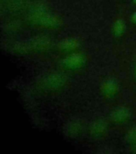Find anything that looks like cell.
Segmentation results:
<instances>
[{
	"instance_id": "cell-4",
	"label": "cell",
	"mask_w": 136,
	"mask_h": 154,
	"mask_svg": "<svg viewBox=\"0 0 136 154\" xmlns=\"http://www.w3.org/2000/svg\"><path fill=\"white\" fill-rule=\"evenodd\" d=\"M79 46V43L74 38H67L62 40L59 47L62 50H74Z\"/></svg>"
},
{
	"instance_id": "cell-2",
	"label": "cell",
	"mask_w": 136,
	"mask_h": 154,
	"mask_svg": "<svg viewBox=\"0 0 136 154\" xmlns=\"http://www.w3.org/2000/svg\"><path fill=\"white\" fill-rule=\"evenodd\" d=\"M118 91V84L117 83L113 80L110 79L105 82L102 87V92L104 96H114Z\"/></svg>"
},
{
	"instance_id": "cell-3",
	"label": "cell",
	"mask_w": 136,
	"mask_h": 154,
	"mask_svg": "<svg viewBox=\"0 0 136 154\" xmlns=\"http://www.w3.org/2000/svg\"><path fill=\"white\" fill-rule=\"evenodd\" d=\"M130 116V112L127 108H122L115 110L112 114V120L116 122H122Z\"/></svg>"
},
{
	"instance_id": "cell-6",
	"label": "cell",
	"mask_w": 136,
	"mask_h": 154,
	"mask_svg": "<svg viewBox=\"0 0 136 154\" xmlns=\"http://www.w3.org/2000/svg\"><path fill=\"white\" fill-rule=\"evenodd\" d=\"M125 29V23L122 20H118L116 23H115V26H114V32H115V35H121V34L124 31Z\"/></svg>"
},
{
	"instance_id": "cell-8",
	"label": "cell",
	"mask_w": 136,
	"mask_h": 154,
	"mask_svg": "<svg viewBox=\"0 0 136 154\" xmlns=\"http://www.w3.org/2000/svg\"><path fill=\"white\" fill-rule=\"evenodd\" d=\"M134 2H135V3H136V0H134Z\"/></svg>"
},
{
	"instance_id": "cell-5",
	"label": "cell",
	"mask_w": 136,
	"mask_h": 154,
	"mask_svg": "<svg viewBox=\"0 0 136 154\" xmlns=\"http://www.w3.org/2000/svg\"><path fill=\"white\" fill-rule=\"evenodd\" d=\"M106 129V125L104 123L98 121L94 124L93 127H92V133L95 136L101 135L103 132H104Z\"/></svg>"
},
{
	"instance_id": "cell-1",
	"label": "cell",
	"mask_w": 136,
	"mask_h": 154,
	"mask_svg": "<svg viewBox=\"0 0 136 154\" xmlns=\"http://www.w3.org/2000/svg\"><path fill=\"white\" fill-rule=\"evenodd\" d=\"M85 56L79 53H74L69 55L64 60V65L70 68H75L83 66L85 63Z\"/></svg>"
},
{
	"instance_id": "cell-7",
	"label": "cell",
	"mask_w": 136,
	"mask_h": 154,
	"mask_svg": "<svg viewBox=\"0 0 136 154\" xmlns=\"http://www.w3.org/2000/svg\"><path fill=\"white\" fill-rule=\"evenodd\" d=\"M132 19H133V21L136 22V12L134 14V15H133V18H132Z\"/></svg>"
}]
</instances>
